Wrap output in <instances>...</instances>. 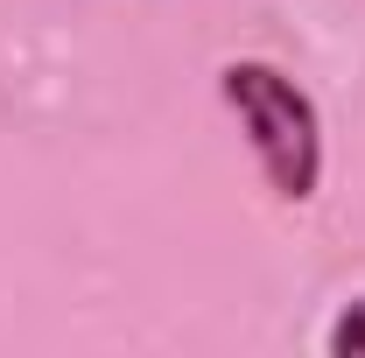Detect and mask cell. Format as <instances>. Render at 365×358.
<instances>
[{
	"label": "cell",
	"mask_w": 365,
	"mask_h": 358,
	"mask_svg": "<svg viewBox=\"0 0 365 358\" xmlns=\"http://www.w3.org/2000/svg\"><path fill=\"white\" fill-rule=\"evenodd\" d=\"M330 352L337 358H365V302H351V310L330 323Z\"/></svg>",
	"instance_id": "2"
},
{
	"label": "cell",
	"mask_w": 365,
	"mask_h": 358,
	"mask_svg": "<svg viewBox=\"0 0 365 358\" xmlns=\"http://www.w3.org/2000/svg\"><path fill=\"white\" fill-rule=\"evenodd\" d=\"M225 106L239 113V127L253 134V155L267 169L274 197L302 204L317 197V176H323V127H317V106L295 78H281L274 63H225Z\"/></svg>",
	"instance_id": "1"
}]
</instances>
